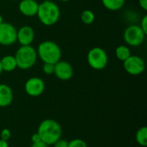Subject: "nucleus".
I'll return each mask as SVG.
<instances>
[{
	"instance_id": "obj_1",
	"label": "nucleus",
	"mask_w": 147,
	"mask_h": 147,
	"mask_svg": "<svg viewBox=\"0 0 147 147\" xmlns=\"http://www.w3.org/2000/svg\"><path fill=\"white\" fill-rule=\"evenodd\" d=\"M61 11L59 5L51 0H44L39 3L37 17L45 26H53L56 24L60 18Z\"/></svg>"
},
{
	"instance_id": "obj_2",
	"label": "nucleus",
	"mask_w": 147,
	"mask_h": 147,
	"mask_svg": "<svg viewBox=\"0 0 147 147\" xmlns=\"http://www.w3.org/2000/svg\"><path fill=\"white\" fill-rule=\"evenodd\" d=\"M37 134H39L41 141L50 146L53 145L61 138L62 128L58 121L52 119H47L40 123Z\"/></svg>"
},
{
	"instance_id": "obj_3",
	"label": "nucleus",
	"mask_w": 147,
	"mask_h": 147,
	"mask_svg": "<svg viewBox=\"0 0 147 147\" xmlns=\"http://www.w3.org/2000/svg\"><path fill=\"white\" fill-rule=\"evenodd\" d=\"M38 58L43 63L56 64L61 59L62 51L60 47L53 40H44L40 42L36 49Z\"/></svg>"
},
{
	"instance_id": "obj_4",
	"label": "nucleus",
	"mask_w": 147,
	"mask_h": 147,
	"mask_svg": "<svg viewBox=\"0 0 147 147\" xmlns=\"http://www.w3.org/2000/svg\"><path fill=\"white\" fill-rule=\"evenodd\" d=\"M15 59L16 61L17 68L21 70L31 69L37 62V52L36 49L29 46H21L15 53Z\"/></svg>"
},
{
	"instance_id": "obj_5",
	"label": "nucleus",
	"mask_w": 147,
	"mask_h": 147,
	"mask_svg": "<svg viewBox=\"0 0 147 147\" xmlns=\"http://www.w3.org/2000/svg\"><path fill=\"white\" fill-rule=\"evenodd\" d=\"M87 62L92 69L100 71L107 66L109 63V55L103 48L95 47L88 52Z\"/></svg>"
},
{
	"instance_id": "obj_6",
	"label": "nucleus",
	"mask_w": 147,
	"mask_h": 147,
	"mask_svg": "<svg viewBox=\"0 0 147 147\" xmlns=\"http://www.w3.org/2000/svg\"><path fill=\"white\" fill-rule=\"evenodd\" d=\"M146 35L140 25L131 24L125 29L123 39L127 46L139 47L145 41Z\"/></svg>"
},
{
	"instance_id": "obj_7",
	"label": "nucleus",
	"mask_w": 147,
	"mask_h": 147,
	"mask_svg": "<svg viewBox=\"0 0 147 147\" xmlns=\"http://www.w3.org/2000/svg\"><path fill=\"white\" fill-rule=\"evenodd\" d=\"M16 28L9 22H3L0 24V45L8 47L16 42Z\"/></svg>"
},
{
	"instance_id": "obj_8",
	"label": "nucleus",
	"mask_w": 147,
	"mask_h": 147,
	"mask_svg": "<svg viewBox=\"0 0 147 147\" xmlns=\"http://www.w3.org/2000/svg\"><path fill=\"white\" fill-rule=\"evenodd\" d=\"M124 70L132 76H138L143 73L146 68L144 59L138 55H131L128 59L123 61Z\"/></svg>"
},
{
	"instance_id": "obj_9",
	"label": "nucleus",
	"mask_w": 147,
	"mask_h": 147,
	"mask_svg": "<svg viewBox=\"0 0 147 147\" xmlns=\"http://www.w3.org/2000/svg\"><path fill=\"white\" fill-rule=\"evenodd\" d=\"M45 82L42 78L38 77H32L28 78L24 84L25 92L33 97L42 95L45 90Z\"/></svg>"
},
{
	"instance_id": "obj_10",
	"label": "nucleus",
	"mask_w": 147,
	"mask_h": 147,
	"mask_svg": "<svg viewBox=\"0 0 147 147\" xmlns=\"http://www.w3.org/2000/svg\"><path fill=\"white\" fill-rule=\"evenodd\" d=\"M53 74L59 79L67 81L70 80L73 76V68L69 62L60 59L56 64H54Z\"/></svg>"
},
{
	"instance_id": "obj_11",
	"label": "nucleus",
	"mask_w": 147,
	"mask_h": 147,
	"mask_svg": "<svg viewBox=\"0 0 147 147\" xmlns=\"http://www.w3.org/2000/svg\"><path fill=\"white\" fill-rule=\"evenodd\" d=\"M34 30L31 26L24 25L17 29L16 34V41L21 46H29L34 40Z\"/></svg>"
},
{
	"instance_id": "obj_12",
	"label": "nucleus",
	"mask_w": 147,
	"mask_h": 147,
	"mask_svg": "<svg viewBox=\"0 0 147 147\" xmlns=\"http://www.w3.org/2000/svg\"><path fill=\"white\" fill-rule=\"evenodd\" d=\"M39 3L36 0H21L18 9L22 15L27 17L35 16L38 11Z\"/></svg>"
},
{
	"instance_id": "obj_13",
	"label": "nucleus",
	"mask_w": 147,
	"mask_h": 147,
	"mask_svg": "<svg viewBox=\"0 0 147 147\" xmlns=\"http://www.w3.org/2000/svg\"><path fill=\"white\" fill-rule=\"evenodd\" d=\"M12 89L5 84H0V107L5 108L9 106L13 102Z\"/></svg>"
},
{
	"instance_id": "obj_14",
	"label": "nucleus",
	"mask_w": 147,
	"mask_h": 147,
	"mask_svg": "<svg viewBox=\"0 0 147 147\" xmlns=\"http://www.w3.org/2000/svg\"><path fill=\"white\" fill-rule=\"evenodd\" d=\"M0 62L3 71L11 72L17 68L16 61L14 55H5L2 59H0Z\"/></svg>"
},
{
	"instance_id": "obj_15",
	"label": "nucleus",
	"mask_w": 147,
	"mask_h": 147,
	"mask_svg": "<svg viewBox=\"0 0 147 147\" xmlns=\"http://www.w3.org/2000/svg\"><path fill=\"white\" fill-rule=\"evenodd\" d=\"M126 0H102L103 7L110 11H118L125 5Z\"/></svg>"
},
{
	"instance_id": "obj_16",
	"label": "nucleus",
	"mask_w": 147,
	"mask_h": 147,
	"mask_svg": "<svg viewBox=\"0 0 147 147\" xmlns=\"http://www.w3.org/2000/svg\"><path fill=\"white\" fill-rule=\"evenodd\" d=\"M132 55L131 50L127 45H120L115 49V56L121 61H125Z\"/></svg>"
},
{
	"instance_id": "obj_17",
	"label": "nucleus",
	"mask_w": 147,
	"mask_h": 147,
	"mask_svg": "<svg viewBox=\"0 0 147 147\" xmlns=\"http://www.w3.org/2000/svg\"><path fill=\"white\" fill-rule=\"evenodd\" d=\"M136 141L137 143L143 147L147 146V127H142L136 133Z\"/></svg>"
},
{
	"instance_id": "obj_18",
	"label": "nucleus",
	"mask_w": 147,
	"mask_h": 147,
	"mask_svg": "<svg viewBox=\"0 0 147 147\" xmlns=\"http://www.w3.org/2000/svg\"><path fill=\"white\" fill-rule=\"evenodd\" d=\"M80 18H81V21L83 23H84L86 25H90V24H92L94 22L96 16H95V13L92 10L84 9L82 11Z\"/></svg>"
},
{
	"instance_id": "obj_19",
	"label": "nucleus",
	"mask_w": 147,
	"mask_h": 147,
	"mask_svg": "<svg viewBox=\"0 0 147 147\" xmlns=\"http://www.w3.org/2000/svg\"><path fill=\"white\" fill-rule=\"evenodd\" d=\"M42 71L46 75H52L54 72V64L50 63H43L42 65Z\"/></svg>"
},
{
	"instance_id": "obj_20",
	"label": "nucleus",
	"mask_w": 147,
	"mask_h": 147,
	"mask_svg": "<svg viewBox=\"0 0 147 147\" xmlns=\"http://www.w3.org/2000/svg\"><path fill=\"white\" fill-rule=\"evenodd\" d=\"M68 147H88L85 141L80 139H75L69 142Z\"/></svg>"
},
{
	"instance_id": "obj_21",
	"label": "nucleus",
	"mask_w": 147,
	"mask_h": 147,
	"mask_svg": "<svg viewBox=\"0 0 147 147\" xmlns=\"http://www.w3.org/2000/svg\"><path fill=\"white\" fill-rule=\"evenodd\" d=\"M10 137H11V132L9 128H3L1 131V134H0V139L1 140L8 141L10 139Z\"/></svg>"
},
{
	"instance_id": "obj_22",
	"label": "nucleus",
	"mask_w": 147,
	"mask_h": 147,
	"mask_svg": "<svg viewBox=\"0 0 147 147\" xmlns=\"http://www.w3.org/2000/svg\"><path fill=\"white\" fill-rule=\"evenodd\" d=\"M140 27V28H141V29L144 31V33L146 34H147V16L146 15H145V16L141 18Z\"/></svg>"
},
{
	"instance_id": "obj_23",
	"label": "nucleus",
	"mask_w": 147,
	"mask_h": 147,
	"mask_svg": "<svg viewBox=\"0 0 147 147\" xmlns=\"http://www.w3.org/2000/svg\"><path fill=\"white\" fill-rule=\"evenodd\" d=\"M68 144L69 142L65 140H62L61 138L59 140H58L54 144L53 146L54 147H68Z\"/></svg>"
},
{
	"instance_id": "obj_24",
	"label": "nucleus",
	"mask_w": 147,
	"mask_h": 147,
	"mask_svg": "<svg viewBox=\"0 0 147 147\" xmlns=\"http://www.w3.org/2000/svg\"><path fill=\"white\" fill-rule=\"evenodd\" d=\"M30 147H48V145H47V144L44 143L43 141L40 140V141L32 143V145H31V146Z\"/></svg>"
},
{
	"instance_id": "obj_25",
	"label": "nucleus",
	"mask_w": 147,
	"mask_h": 147,
	"mask_svg": "<svg viewBox=\"0 0 147 147\" xmlns=\"http://www.w3.org/2000/svg\"><path fill=\"white\" fill-rule=\"evenodd\" d=\"M139 4L145 11L147 10V0H139Z\"/></svg>"
},
{
	"instance_id": "obj_26",
	"label": "nucleus",
	"mask_w": 147,
	"mask_h": 147,
	"mask_svg": "<svg viewBox=\"0 0 147 147\" xmlns=\"http://www.w3.org/2000/svg\"><path fill=\"white\" fill-rule=\"evenodd\" d=\"M31 140H32V143L37 142V141H40V138L39 134H38L37 133H35V134H34L31 136Z\"/></svg>"
},
{
	"instance_id": "obj_27",
	"label": "nucleus",
	"mask_w": 147,
	"mask_h": 147,
	"mask_svg": "<svg viewBox=\"0 0 147 147\" xmlns=\"http://www.w3.org/2000/svg\"><path fill=\"white\" fill-rule=\"evenodd\" d=\"M0 147H9V143L8 141L3 140L0 139Z\"/></svg>"
},
{
	"instance_id": "obj_28",
	"label": "nucleus",
	"mask_w": 147,
	"mask_h": 147,
	"mask_svg": "<svg viewBox=\"0 0 147 147\" xmlns=\"http://www.w3.org/2000/svg\"><path fill=\"white\" fill-rule=\"evenodd\" d=\"M3 22V16H2L1 13H0V24H1Z\"/></svg>"
},
{
	"instance_id": "obj_29",
	"label": "nucleus",
	"mask_w": 147,
	"mask_h": 147,
	"mask_svg": "<svg viewBox=\"0 0 147 147\" xmlns=\"http://www.w3.org/2000/svg\"><path fill=\"white\" fill-rule=\"evenodd\" d=\"M3 68H2V65H1V62H0V76L2 75V73H3Z\"/></svg>"
},
{
	"instance_id": "obj_30",
	"label": "nucleus",
	"mask_w": 147,
	"mask_h": 147,
	"mask_svg": "<svg viewBox=\"0 0 147 147\" xmlns=\"http://www.w3.org/2000/svg\"><path fill=\"white\" fill-rule=\"evenodd\" d=\"M58 1H59V2H68L70 0H58Z\"/></svg>"
},
{
	"instance_id": "obj_31",
	"label": "nucleus",
	"mask_w": 147,
	"mask_h": 147,
	"mask_svg": "<svg viewBox=\"0 0 147 147\" xmlns=\"http://www.w3.org/2000/svg\"><path fill=\"white\" fill-rule=\"evenodd\" d=\"M76 1H81V0H76Z\"/></svg>"
}]
</instances>
